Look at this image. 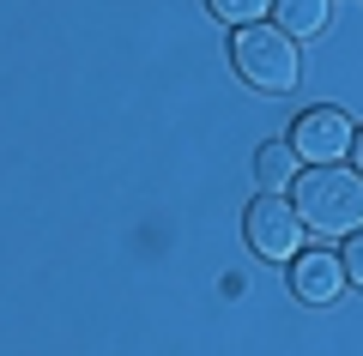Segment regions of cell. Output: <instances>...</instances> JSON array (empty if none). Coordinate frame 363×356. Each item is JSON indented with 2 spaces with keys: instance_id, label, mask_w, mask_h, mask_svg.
<instances>
[{
  "instance_id": "cell-9",
  "label": "cell",
  "mask_w": 363,
  "mask_h": 356,
  "mask_svg": "<svg viewBox=\"0 0 363 356\" xmlns=\"http://www.w3.org/2000/svg\"><path fill=\"white\" fill-rule=\"evenodd\" d=\"M339 266H345V278L363 290V229H351V236H345V254H339Z\"/></svg>"
},
{
  "instance_id": "cell-1",
  "label": "cell",
  "mask_w": 363,
  "mask_h": 356,
  "mask_svg": "<svg viewBox=\"0 0 363 356\" xmlns=\"http://www.w3.org/2000/svg\"><path fill=\"white\" fill-rule=\"evenodd\" d=\"M291 205L321 236H351V229H363V176L357 169H339V163H315L297 176Z\"/></svg>"
},
{
  "instance_id": "cell-7",
  "label": "cell",
  "mask_w": 363,
  "mask_h": 356,
  "mask_svg": "<svg viewBox=\"0 0 363 356\" xmlns=\"http://www.w3.org/2000/svg\"><path fill=\"white\" fill-rule=\"evenodd\" d=\"M272 13H279V30L285 37H321L327 30V0H272Z\"/></svg>"
},
{
  "instance_id": "cell-6",
  "label": "cell",
  "mask_w": 363,
  "mask_h": 356,
  "mask_svg": "<svg viewBox=\"0 0 363 356\" xmlns=\"http://www.w3.org/2000/svg\"><path fill=\"white\" fill-rule=\"evenodd\" d=\"M303 157H297V145L291 139H267L255 151V181H260V193H279V188H297V176H303Z\"/></svg>"
},
{
  "instance_id": "cell-8",
  "label": "cell",
  "mask_w": 363,
  "mask_h": 356,
  "mask_svg": "<svg viewBox=\"0 0 363 356\" xmlns=\"http://www.w3.org/2000/svg\"><path fill=\"white\" fill-rule=\"evenodd\" d=\"M206 13L242 30V25H260V18L272 13V0H206Z\"/></svg>"
},
{
  "instance_id": "cell-4",
  "label": "cell",
  "mask_w": 363,
  "mask_h": 356,
  "mask_svg": "<svg viewBox=\"0 0 363 356\" xmlns=\"http://www.w3.org/2000/svg\"><path fill=\"white\" fill-rule=\"evenodd\" d=\"M291 145H297L303 163H339V157L351 151V115H345V109H333V103H321V109L297 115Z\"/></svg>"
},
{
  "instance_id": "cell-10",
  "label": "cell",
  "mask_w": 363,
  "mask_h": 356,
  "mask_svg": "<svg viewBox=\"0 0 363 356\" xmlns=\"http://www.w3.org/2000/svg\"><path fill=\"white\" fill-rule=\"evenodd\" d=\"M351 157H357V176H363V127L351 133Z\"/></svg>"
},
{
  "instance_id": "cell-3",
  "label": "cell",
  "mask_w": 363,
  "mask_h": 356,
  "mask_svg": "<svg viewBox=\"0 0 363 356\" xmlns=\"http://www.w3.org/2000/svg\"><path fill=\"white\" fill-rule=\"evenodd\" d=\"M242 236H248V248H255L260 260H297L303 254V217H297V205L279 200V193H260V200L248 205Z\"/></svg>"
},
{
  "instance_id": "cell-2",
  "label": "cell",
  "mask_w": 363,
  "mask_h": 356,
  "mask_svg": "<svg viewBox=\"0 0 363 356\" xmlns=\"http://www.w3.org/2000/svg\"><path fill=\"white\" fill-rule=\"evenodd\" d=\"M230 61H236V73H242V85L267 91V97L291 91V85H297V73H303L297 37H285L279 25H242L230 37Z\"/></svg>"
},
{
  "instance_id": "cell-5",
  "label": "cell",
  "mask_w": 363,
  "mask_h": 356,
  "mask_svg": "<svg viewBox=\"0 0 363 356\" xmlns=\"http://www.w3.org/2000/svg\"><path fill=\"white\" fill-rule=\"evenodd\" d=\"M291 290H297V302H333L339 290H345V266H339V254H327V248H303L297 260H291Z\"/></svg>"
}]
</instances>
